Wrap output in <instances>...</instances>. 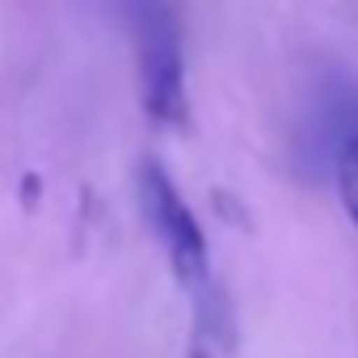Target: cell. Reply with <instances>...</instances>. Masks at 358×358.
<instances>
[{"label":"cell","instance_id":"cell-2","mask_svg":"<svg viewBox=\"0 0 358 358\" xmlns=\"http://www.w3.org/2000/svg\"><path fill=\"white\" fill-rule=\"evenodd\" d=\"M135 194H139V211L177 278V287L186 291V299H194L199 291H207L215 282V270H211V253H207V236H203V224L199 215L190 211V203L182 199L177 182L156 164V160H143L139 173H135Z\"/></svg>","mask_w":358,"mask_h":358},{"label":"cell","instance_id":"cell-4","mask_svg":"<svg viewBox=\"0 0 358 358\" xmlns=\"http://www.w3.org/2000/svg\"><path fill=\"white\" fill-rule=\"evenodd\" d=\"M333 169H337V194L345 203V215L358 228V135L341 139L333 152Z\"/></svg>","mask_w":358,"mask_h":358},{"label":"cell","instance_id":"cell-3","mask_svg":"<svg viewBox=\"0 0 358 358\" xmlns=\"http://www.w3.org/2000/svg\"><path fill=\"white\" fill-rule=\"evenodd\" d=\"M236 354V308L215 278L207 291L190 299V337L186 358H232Z\"/></svg>","mask_w":358,"mask_h":358},{"label":"cell","instance_id":"cell-1","mask_svg":"<svg viewBox=\"0 0 358 358\" xmlns=\"http://www.w3.org/2000/svg\"><path fill=\"white\" fill-rule=\"evenodd\" d=\"M114 9L131 34L143 114L160 127H186L190 93H186L182 5L177 0H114Z\"/></svg>","mask_w":358,"mask_h":358}]
</instances>
